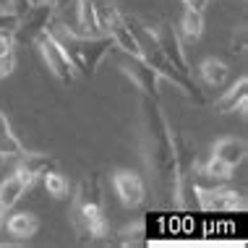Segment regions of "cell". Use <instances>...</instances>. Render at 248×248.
I'll return each mask as SVG.
<instances>
[{"mask_svg":"<svg viewBox=\"0 0 248 248\" xmlns=\"http://www.w3.org/2000/svg\"><path fill=\"white\" fill-rule=\"evenodd\" d=\"M0 18H16V16H13V13L8 11V5H3V3H0Z\"/></svg>","mask_w":248,"mask_h":248,"instance_id":"cell-24","label":"cell"},{"mask_svg":"<svg viewBox=\"0 0 248 248\" xmlns=\"http://www.w3.org/2000/svg\"><path fill=\"white\" fill-rule=\"evenodd\" d=\"M246 154H248L246 141L243 139H235V136H222L212 146V157H217L219 162H225L227 167H232V170H235L238 165H243Z\"/></svg>","mask_w":248,"mask_h":248,"instance_id":"cell-13","label":"cell"},{"mask_svg":"<svg viewBox=\"0 0 248 248\" xmlns=\"http://www.w3.org/2000/svg\"><path fill=\"white\" fill-rule=\"evenodd\" d=\"M55 18V5L50 0H37L26 8L21 16L13 24V34L16 42H34V37L39 31H45L50 26V21Z\"/></svg>","mask_w":248,"mask_h":248,"instance_id":"cell-7","label":"cell"},{"mask_svg":"<svg viewBox=\"0 0 248 248\" xmlns=\"http://www.w3.org/2000/svg\"><path fill=\"white\" fill-rule=\"evenodd\" d=\"M24 193H26V186L16 175H11V178H5L3 183H0V204L11 212L13 206L18 204V199H21Z\"/></svg>","mask_w":248,"mask_h":248,"instance_id":"cell-18","label":"cell"},{"mask_svg":"<svg viewBox=\"0 0 248 248\" xmlns=\"http://www.w3.org/2000/svg\"><path fill=\"white\" fill-rule=\"evenodd\" d=\"M13 68H16V55H13V52H5V55H0V78L11 76Z\"/></svg>","mask_w":248,"mask_h":248,"instance_id":"cell-22","label":"cell"},{"mask_svg":"<svg viewBox=\"0 0 248 248\" xmlns=\"http://www.w3.org/2000/svg\"><path fill=\"white\" fill-rule=\"evenodd\" d=\"M154 37H157L159 47H162L165 58L170 60L175 68L183 73V76H191V65H188V58H186V50H183V42H180L178 31L172 29L170 24H159L154 29Z\"/></svg>","mask_w":248,"mask_h":248,"instance_id":"cell-11","label":"cell"},{"mask_svg":"<svg viewBox=\"0 0 248 248\" xmlns=\"http://www.w3.org/2000/svg\"><path fill=\"white\" fill-rule=\"evenodd\" d=\"M125 24H128L131 34H133V39H136V45H139V55H141L154 71H157V76L167 78L172 86H178V89L183 92L188 99H193L196 105H206V97H204V92L199 89V84L193 81L191 76H183V73H180L175 65L165 58V52H162V47H159L157 37H154V29H149L146 24H141L139 18H133V16H125Z\"/></svg>","mask_w":248,"mask_h":248,"instance_id":"cell-4","label":"cell"},{"mask_svg":"<svg viewBox=\"0 0 248 248\" xmlns=\"http://www.w3.org/2000/svg\"><path fill=\"white\" fill-rule=\"evenodd\" d=\"M196 201L204 212H235L246 209L243 193L235 188H225L222 186H212V188H196Z\"/></svg>","mask_w":248,"mask_h":248,"instance_id":"cell-8","label":"cell"},{"mask_svg":"<svg viewBox=\"0 0 248 248\" xmlns=\"http://www.w3.org/2000/svg\"><path fill=\"white\" fill-rule=\"evenodd\" d=\"M139 146L141 159L149 172V183L159 196H175L178 183V159H175V141L172 128L167 123L162 107L154 97H144L139 107Z\"/></svg>","mask_w":248,"mask_h":248,"instance_id":"cell-1","label":"cell"},{"mask_svg":"<svg viewBox=\"0 0 248 248\" xmlns=\"http://www.w3.org/2000/svg\"><path fill=\"white\" fill-rule=\"evenodd\" d=\"M26 152V146L21 144V139L13 133L11 120L0 110V159H16Z\"/></svg>","mask_w":248,"mask_h":248,"instance_id":"cell-16","label":"cell"},{"mask_svg":"<svg viewBox=\"0 0 248 248\" xmlns=\"http://www.w3.org/2000/svg\"><path fill=\"white\" fill-rule=\"evenodd\" d=\"M71 225L81 243L110 235V225L105 219V193L97 172L86 175L76 193H71Z\"/></svg>","mask_w":248,"mask_h":248,"instance_id":"cell-2","label":"cell"},{"mask_svg":"<svg viewBox=\"0 0 248 248\" xmlns=\"http://www.w3.org/2000/svg\"><path fill=\"white\" fill-rule=\"evenodd\" d=\"M0 24H11L13 26V24H16V18H0Z\"/></svg>","mask_w":248,"mask_h":248,"instance_id":"cell-25","label":"cell"},{"mask_svg":"<svg viewBox=\"0 0 248 248\" xmlns=\"http://www.w3.org/2000/svg\"><path fill=\"white\" fill-rule=\"evenodd\" d=\"M5 222V230H8V235L13 240H18V243H24V240H31L39 232V217L31 212H13L8 219H3Z\"/></svg>","mask_w":248,"mask_h":248,"instance_id":"cell-14","label":"cell"},{"mask_svg":"<svg viewBox=\"0 0 248 248\" xmlns=\"http://www.w3.org/2000/svg\"><path fill=\"white\" fill-rule=\"evenodd\" d=\"M52 165H55V159H52L50 154H45V152H24L21 157H16V170H13V175L21 180V183L26 186V191H29L45 172L52 170Z\"/></svg>","mask_w":248,"mask_h":248,"instance_id":"cell-10","label":"cell"},{"mask_svg":"<svg viewBox=\"0 0 248 248\" xmlns=\"http://www.w3.org/2000/svg\"><path fill=\"white\" fill-rule=\"evenodd\" d=\"M112 188H115L120 204L125 209H139L146 201V183L133 170H115L112 172Z\"/></svg>","mask_w":248,"mask_h":248,"instance_id":"cell-9","label":"cell"},{"mask_svg":"<svg viewBox=\"0 0 248 248\" xmlns=\"http://www.w3.org/2000/svg\"><path fill=\"white\" fill-rule=\"evenodd\" d=\"M110 55L115 58L118 71L123 73V76H128L131 84L136 86L144 97L159 99V89H157V86H159V76H157V71H154L141 55H133V52H125V50H118V47H112Z\"/></svg>","mask_w":248,"mask_h":248,"instance_id":"cell-5","label":"cell"},{"mask_svg":"<svg viewBox=\"0 0 248 248\" xmlns=\"http://www.w3.org/2000/svg\"><path fill=\"white\" fill-rule=\"evenodd\" d=\"M180 3H183L188 11H199V13H204V8H206V3H209V0H180Z\"/></svg>","mask_w":248,"mask_h":248,"instance_id":"cell-23","label":"cell"},{"mask_svg":"<svg viewBox=\"0 0 248 248\" xmlns=\"http://www.w3.org/2000/svg\"><path fill=\"white\" fill-rule=\"evenodd\" d=\"M50 34L60 42V47L65 50L71 65L76 73L81 76H94L99 63L110 55V50L115 47L112 39L107 34H81V31L71 29V26L60 24V21H50Z\"/></svg>","mask_w":248,"mask_h":248,"instance_id":"cell-3","label":"cell"},{"mask_svg":"<svg viewBox=\"0 0 248 248\" xmlns=\"http://www.w3.org/2000/svg\"><path fill=\"white\" fill-rule=\"evenodd\" d=\"M199 76L201 81L212 89H222V86L230 81V65L219 58H204L199 63Z\"/></svg>","mask_w":248,"mask_h":248,"instance_id":"cell-15","label":"cell"},{"mask_svg":"<svg viewBox=\"0 0 248 248\" xmlns=\"http://www.w3.org/2000/svg\"><path fill=\"white\" fill-rule=\"evenodd\" d=\"M246 105H248V76H240L230 89H225L222 94L212 102V110L217 115H227V112H243L246 115Z\"/></svg>","mask_w":248,"mask_h":248,"instance_id":"cell-12","label":"cell"},{"mask_svg":"<svg viewBox=\"0 0 248 248\" xmlns=\"http://www.w3.org/2000/svg\"><path fill=\"white\" fill-rule=\"evenodd\" d=\"M42 183H45V191L50 193L52 199H68L71 196V183L63 172H55V170H47L42 175Z\"/></svg>","mask_w":248,"mask_h":248,"instance_id":"cell-19","label":"cell"},{"mask_svg":"<svg viewBox=\"0 0 248 248\" xmlns=\"http://www.w3.org/2000/svg\"><path fill=\"white\" fill-rule=\"evenodd\" d=\"M175 31H178L180 42H196L201 37V31H204V13L186 8V13L180 16V26Z\"/></svg>","mask_w":248,"mask_h":248,"instance_id":"cell-17","label":"cell"},{"mask_svg":"<svg viewBox=\"0 0 248 248\" xmlns=\"http://www.w3.org/2000/svg\"><path fill=\"white\" fill-rule=\"evenodd\" d=\"M144 240V222H136V225H128L120 230V243L123 246H136Z\"/></svg>","mask_w":248,"mask_h":248,"instance_id":"cell-20","label":"cell"},{"mask_svg":"<svg viewBox=\"0 0 248 248\" xmlns=\"http://www.w3.org/2000/svg\"><path fill=\"white\" fill-rule=\"evenodd\" d=\"M13 47H16V34H13V26L11 24H0V55L13 52Z\"/></svg>","mask_w":248,"mask_h":248,"instance_id":"cell-21","label":"cell"},{"mask_svg":"<svg viewBox=\"0 0 248 248\" xmlns=\"http://www.w3.org/2000/svg\"><path fill=\"white\" fill-rule=\"evenodd\" d=\"M34 45H37L39 55H42V60H45V65H47L50 73L58 78L60 84L71 86L73 81H76V71H73V65H71L68 55H65V50L60 47V42L50 34V29L39 31V34L34 37Z\"/></svg>","mask_w":248,"mask_h":248,"instance_id":"cell-6","label":"cell"}]
</instances>
